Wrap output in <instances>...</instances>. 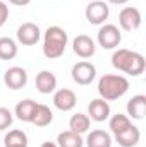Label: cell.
Segmentation results:
<instances>
[{"label":"cell","instance_id":"25","mask_svg":"<svg viewBox=\"0 0 146 147\" xmlns=\"http://www.w3.org/2000/svg\"><path fill=\"white\" fill-rule=\"evenodd\" d=\"M7 19H9V7L0 0V26H3Z\"/></svg>","mask_w":146,"mask_h":147},{"label":"cell","instance_id":"9","mask_svg":"<svg viewBox=\"0 0 146 147\" xmlns=\"http://www.w3.org/2000/svg\"><path fill=\"white\" fill-rule=\"evenodd\" d=\"M3 82L12 91L23 89L28 84V72L23 67H10V69H7L5 74H3Z\"/></svg>","mask_w":146,"mask_h":147},{"label":"cell","instance_id":"16","mask_svg":"<svg viewBox=\"0 0 146 147\" xmlns=\"http://www.w3.org/2000/svg\"><path fill=\"white\" fill-rule=\"evenodd\" d=\"M36 101L33 99H23L16 105V110H14V115L17 116V120L21 121H26V123H31V118H33V113H35V108H36Z\"/></svg>","mask_w":146,"mask_h":147},{"label":"cell","instance_id":"15","mask_svg":"<svg viewBox=\"0 0 146 147\" xmlns=\"http://www.w3.org/2000/svg\"><path fill=\"white\" fill-rule=\"evenodd\" d=\"M146 115V96L136 94L127 101V116L132 120H143Z\"/></svg>","mask_w":146,"mask_h":147},{"label":"cell","instance_id":"26","mask_svg":"<svg viewBox=\"0 0 146 147\" xmlns=\"http://www.w3.org/2000/svg\"><path fill=\"white\" fill-rule=\"evenodd\" d=\"M12 5H19V7H24V5H28L31 0H9Z\"/></svg>","mask_w":146,"mask_h":147},{"label":"cell","instance_id":"7","mask_svg":"<svg viewBox=\"0 0 146 147\" xmlns=\"http://www.w3.org/2000/svg\"><path fill=\"white\" fill-rule=\"evenodd\" d=\"M141 21H143V17H141V12L138 7L127 5L119 12V24L124 31H136L141 26Z\"/></svg>","mask_w":146,"mask_h":147},{"label":"cell","instance_id":"17","mask_svg":"<svg viewBox=\"0 0 146 147\" xmlns=\"http://www.w3.org/2000/svg\"><path fill=\"white\" fill-rule=\"evenodd\" d=\"M88 147H112V137L105 130H91L86 137Z\"/></svg>","mask_w":146,"mask_h":147},{"label":"cell","instance_id":"12","mask_svg":"<svg viewBox=\"0 0 146 147\" xmlns=\"http://www.w3.org/2000/svg\"><path fill=\"white\" fill-rule=\"evenodd\" d=\"M88 116L93 121H105L110 118V105L108 101L96 98L88 105Z\"/></svg>","mask_w":146,"mask_h":147},{"label":"cell","instance_id":"8","mask_svg":"<svg viewBox=\"0 0 146 147\" xmlns=\"http://www.w3.org/2000/svg\"><path fill=\"white\" fill-rule=\"evenodd\" d=\"M16 36H17V41L21 45L33 46V45H36L38 41L41 39V31H40L38 24H35V22H24V24H21L17 28Z\"/></svg>","mask_w":146,"mask_h":147},{"label":"cell","instance_id":"29","mask_svg":"<svg viewBox=\"0 0 146 147\" xmlns=\"http://www.w3.org/2000/svg\"><path fill=\"white\" fill-rule=\"evenodd\" d=\"M0 29H2V26H0Z\"/></svg>","mask_w":146,"mask_h":147},{"label":"cell","instance_id":"3","mask_svg":"<svg viewBox=\"0 0 146 147\" xmlns=\"http://www.w3.org/2000/svg\"><path fill=\"white\" fill-rule=\"evenodd\" d=\"M129 91V80L119 74H105L98 80V94L105 101H115Z\"/></svg>","mask_w":146,"mask_h":147},{"label":"cell","instance_id":"23","mask_svg":"<svg viewBox=\"0 0 146 147\" xmlns=\"http://www.w3.org/2000/svg\"><path fill=\"white\" fill-rule=\"evenodd\" d=\"M131 125H132V121H131V118H129L127 115L117 113V115L110 116L108 127H110V132H112L113 135H117V134L124 132V130H126L127 127H131Z\"/></svg>","mask_w":146,"mask_h":147},{"label":"cell","instance_id":"5","mask_svg":"<svg viewBox=\"0 0 146 147\" xmlns=\"http://www.w3.org/2000/svg\"><path fill=\"white\" fill-rule=\"evenodd\" d=\"M84 16H86V19H88L89 24L102 26V24H105V21L108 19L110 7H108V3L103 2V0H95V2H91V3L86 5Z\"/></svg>","mask_w":146,"mask_h":147},{"label":"cell","instance_id":"10","mask_svg":"<svg viewBox=\"0 0 146 147\" xmlns=\"http://www.w3.org/2000/svg\"><path fill=\"white\" fill-rule=\"evenodd\" d=\"M72 51L79 58H91L96 51V43L88 34H79L72 41Z\"/></svg>","mask_w":146,"mask_h":147},{"label":"cell","instance_id":"22","mask_svg":"<svg viewBox=\"0 0 146 147\" xmlns=\"http://www.w3.org/2000/svg\"><path fill=\"white\" fill-rule=\"evenodd\" d=\"M17 57V43L9 36L0 38V60H12Z\"/></svg>","mask_w":146,"mask_h":147},{"label":"cell","instance_id":"27","mask_svg":"<svg viewBox=\"0 0 146 147\" xmlns=\"http://www.w3.org/2000/svg\"><path fill=\"white\" fill-rule=\"evenodd\" d=\"M110 3H113V5H124V3H127L129 0H107Z\"/></svg>","mask_w":146,"mask_h":147},{"label":"cell","instance_id":"4","mask_svg":"<svg viewBox=\"0 0 146 147\" xmlns=\"http://www.w3.org/2000/svg\"><path fill=\"white\" fill-rule=\"evenodd\" d=\"M96 41L103 50H115L122 41L120 28L115 24H102L96 34Z\"/></svg>","mask_w":146,"mask_h":147},{"label":"cell","instance_id":"18","mask_svg":"<svg viewBox=\"0 0 146 147\" xmlns=\"http://www.w3.org/2000/svg\"><path fill=\"white\" fill-rule=\"evenodd\" d=\"M53 121V113L52 110L46 106V105H40L38 103L35 113H33V118H31V123L36 125V127H46Z\"/></svg>","mask_w":146,"mask_h":147},{"label":"cell","instance_id":"24","mask_svg":"<svg viewBox=\"0 0 146 147\" xmlns=\"http://www.w3.org/2000/svg\"><path fill=\"white\" fill-rule=\"evenodd\" d=\"M12 121H14L12 111L9 110V108H3V106H0V132L7 130V128L12 125Z\"/></svg>","mask_w":146,"mask_h":147},{"label":"cell","instance_id":"28","mask_svg":"<svg viewBox=\"0 0 146 147\" xmlns=\"http://www.w3.org/2000/svg\"><path fill=\"white\" fill-rule=\"evenodd\" d=\"M40 147H59V146H57L55 142H43Z\"/></svg>","mask_w":146,"mask_h":147},{"label":"cell","instance_id":"21","mask_svg":"<svg viewBox=\"0 0 146 147\" xmlns=\"http://www.w3.org/2000/svg\"><path fill=\"white\" fill-rule=\"evenodd\" d=\"M3 144H5V147H28V135L17 128L9 130L5 134Z\"/></svg>","mask_w":146,"mask_h":147},{"label":"cell","instance_id":"2","mask_svg":"<svg viewBox=\"0 0 146 147\" xmlns=\"http://www.w3.org/2000/svg\"><path fill=\"white\" fill-rule=\"evenodd\" d=\"M69 36L60 26H50L43 33V55L50 60L60 58L65 53Z\"/></svg>","mask_w":146,"mask_h":147},{"label":"cell","instance_id":"13","mask_svg":"<svg viewBox=\"0 0 146 147\" xmlns=\"http://www.w3.org/2000/svg\"><path fill=\"white\" fill-rule=\"evenodd\" d=\"M35 86L41 94H50L57 89V77L50 70H41L35 79Z\"/></svg>","mask_w":146,"mask_h":147},{"label":"cell","instance_id":"6","mask_svg":"<svg viewBox=\"0 0 146 147\" xmlns=\"http://www.w3.org/2000/svg\"><path fill=\"white\" fill-rule=\"evenodd\" d=\"M71 75H72V80L76 84L89 86L95 80V77H96V67L91 62H88V60H81V62L72 65Z\"/></svg>","mask_w":146,"mask_h":147},{"label":"cell","instance_id":"20","mask_svg":"<svg viewBox=\"0 0 146 147\" xmlns=\"http://www.w3.org/2000/svg\"><path fill=\"white\" fill-rule=\"evenodd\" d=\"M57 146L59 147H83L84 146V140L79 134H76L72 130H65V132H60L57 135Z\"/></svg>","mask_w":146,"mask_h":147},{"label":"cell","instance_id":"11","mask_svg":"<svg viewBox=\"0 0 146 147\" xmlns=\"http://www.w3.org/2000/svg\"><path fill=\"white\" fill-rule=\"evenodd\" d=\"M76 105H77V96H76V92L72 89L64 87V89L55 91V94H53V106L57 110L71 111V110H74Z\"/></svg>","mask_w":146,"mask_h":147},{"label":"cell","instance_id":"1","mask_svg":"<svg viewBox=\"0 0 146 147\" xmlns=\"http://www.w3.org/2000/svg\"><path fill=\"white\" fill-rule=\"evenodd\" d=\"M112 65L119 72L138 77V75H141L145 72L146 62H145V57L141 53L127 50V48H119L112 55Z\"/></svg>","mask_w":146,"mask_h":147},{"label":"cell","instance_id":"14","mask_svg":"<svg viewBox=\"0 0 146 147\" xmlns=\"http://www.w3.org/2000/svg\"><path fill=\"white\" fill-rule=\"evenodd\" d=\"M113 137H115V142L120 147H136L138 142L141 140V132H139L138 127L131 125V127H127L124 132H120V134H117V135H113Z\"/></svg>","mask_w":146,"mask_h":147},{"label":"cell","instance_id":"19","mask_svg":"<svg viewBox=\"0 0 146 147\" xmlns=\"http://www.w3.org/2000/svg\"><path fill=\"white\" fill-rule=\"evenodd\" d=\"M89 127H91V120L84 113H76V115L71 116V120H69V130H72V132L79 134V135L86 134L89 130Z\"/></svg>","mask_w":146,"mask_h":147}]
</instances>
